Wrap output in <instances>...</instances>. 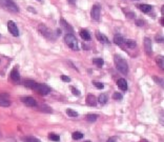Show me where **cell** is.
Returning a JSON list of instances; mask_svg holds the SVG:
<instances>
[{
    "label": "cell",
    "instance_id": "2",
    "mask_svg": "<svg viewBox=\"0 0 164 142\" xmlns=\"http://www.w3.org/2000/svg\"><path fill=\"white\" fill-rule=\"evenodd\" d=\"M0 6L12 13H18L19 8L13 0H0Z\"/></svg>",
    "mask_w": 164,
    "mask_h": 142
},
{
    "label": "cell",
    "instance_id": "35",
    "mask_svg": "<svg viewBox=\"0 0 164 142\" xmlns=\"http://www.w3.org/2000/svg\"><path fill=\"white\" fill-rule=\"evenodd\" d=\"M136 24L138 26H143L144 25V21L141 20V19H138V20H136Z\"/></svg>",
    "mask_w": 164,
    "mask_h": 142
},
{
    "label": "cell",
    "instance_id": "10",
    "mask_svg": "<svg viewBox=\"0 0 164 142\" xmlns=\"http://www.w3.org/2000/svg\"><path fill=\"white\" fill-rule=\"evenodd\" d=\"M144 48H145V53L147 55L152 54V41L148 37L144 38Z\"/></svg>",
    "mask_w": 164,
    "mask_h": 142
},
{
    "label": "cell",
    "instance_id": "6",
    "mask_svg": "<svg viewBox=\"0 0 164 142\" xmlns=\"http://www.w3.org/2000/svg\"><path fill=\"white\" fill-rule=\"evenodd\" d=\"M100 13H101V6L99 4H94V6L92 8V12H90L93 19L96 21H99V19H100Z\"/></svg>",
    "mask_w": 164,
    "mask_h": 142
},
{
    "label": "cell",
    "instance_id": "30",
    "mask_svg": "<svg viewBox=\"0 0 164 142\" xmlns=\"http://www.w3.org/2000/svg\"><path fill=\"white\" fill-rule=\"evenodd\" d=\"M93 84H94V86H95V88H99V90H103V88H104V85H103V83H101V82H98V81H94V82H93Z\"/></svg>",
    "mask_w": 164,
    "mask_h": 142
},
{
    "label": "cell",
    "instance_id": "26",
    "mask_svg": "<svg viewBox=\"0 0 164 142\" xmlns=\"http://www.w3.org/2000/svg\"><path fill=\"white\" fill-rule=\"evenodd\" d=\"M125 44L128 48H135L137 46V43L135 40H132V39H128V40H125Z\"/></svg>",
    "mask_w": 164,
    "mask_h": 142
},
{
    "label": "cell",
    "instance_id": "11",
    "mask_svg": "<svg viewBox=\"0 0 164 142\" xmlns=\"http://www.w3.org/2000/svg\"><path fill=\"white\" fill-rule=\"evenodd\" d=\"M23 84L24 86H26L28 88H31V90H36L37 85H38V83H37L36 81L32 80V79H26V80L23 81Z\"/></svg>",
    "mask_w": 164,
    "mask_h": 142
},
{
    "label": "cell",
    "instance_id": "16",
    "mask_svg": "<svg viewBox=\"0 0 164 142\" xmlns=\"http://www.w3.org/2000/svg\"><path fill=\"white\" fill-rule=\"evenodd\" d=\"M117 85H118V88H120L121 91H123V92L127 91V82H126L125 79L123 78L119 79V80L117 81Z\"/></svg>",
    "mask_w": 164,
    "mask_h": 142
},
{
    "label": "cell",
    "instance_id": "38",
    "mask_svg": "<svg viewBox=\"0 0 164 142\" xmlns=\"http://www.w3.org/2000/svg\"><path fill=\"white\" fill-rule=\"evenodd\" d=\"M127 17L128 18H135V14L134 13H127Z\"/></svg>",
    "mask_w": 164,
    "mask_h": 142
},
{
    "label": "cell",
    "instance_id": "42",
    "mask_svg": "<svg viewBox=\"0 0 164 142\" xmlns=\"http://www.w3.org/2000/svg\"><path fill=\"white\" fill-rule=\"evenodd\" d=\"M140 142H148V141L146 140V139H142V140H141Z\"/></svg>",
    "mask_w": 164,
    "mask_h": 142
},
{
    "label": "cell",
    "instance_id": "7",
    "mask_svg": "<svg viewBox=\"0 0 164 142\" xmlns=\"http://www.w3.org/2000/svg\"><path fill=\"white\" fill-rule=\"evenodd\" d=\"M35 91H36L37 93H39L40 95H43V96L48 95L51 93V88H48V85H45V84H41V83H38V85H37Z\"/></svg>",
    "mask_w": 164,
    "mask_h": 142
},
{
    "label": "cell",
    "instance_id": "46",
    "mask_svg": "<svg viewBox=\"0 0 164 142\" xmlns=\"http://www.w3.org/2000/svg\"><path fill=\"white\" fill-rule=\"evenodd\" d=\"M0 37H1V36H0Z\"/></svg>",
    "mask_w": 164,
    "mask_h": 142
},
{
    "label": "cell",
    "instance_id": "14",
    "mask_svg": "<svg viewBox=\"0 0 164 142\" xmlns=\"http://www.w3.org/2000/svg\"><path fill=\"white\" fill-rule=\"evenodd\" d=\"M60 23H61V26L62 28L65 30V32H67V34H72L73 32H74V30H73V28L70 25V24L67 23L65 20H64L63 18H61L60 19Z\"/></svg>",
    "mask_w": 164,
    "mask_h": 142
},
{
    "label": "cell",
    "instance_id": "13",
    "mask_svg": "<svg viewBox=\"0 0 164 142\" xmlns=\"http://www.w3.org/2000/svg\"><path fill=\"white\" fill-rule=\"evenodd\" d=\"M11 79H12L14 82H20V75H19V72L17 68H13L12 72H11Z\"/></svg>",
    "mask_w": 164,
    "mask_h": 142
},
{
    "label": "cell",
    "instance_id": "1",
    "mask_svg": "<svg viewBox=\"0 0 164 142\" xmlns=\"http://www.w3.org/2000/svg\"><path fill=\"white\" fill-rule=\"evenodd\" d=\"M114 61L116 64V68L123 75H126L128 73V64L126 60L124 58H122L119 55H115L114 57Z\"/></svg>",
    "mask_w": 164,
    "mask_h": 142
},
{
    "label": "cell",
    "instance_id": "44",
    "mask_svg": "<svg viewBox=\"0 0 164 142\" xmlns=\"http://www.w3.org/2000/svg\"><path fill=\"white\" fill-rule=\"evenodd\" d=\"M84 142H90V141H88V140H87V141H84Z\"/></svg>",
    "mask_w": 164,
    "mask_h": 142
},
{
    "label": "cell",
    "instance_id": "23",
    "mask_svg": "<svg viewBox=\"0 0 164 142\" xmlns=\"http://www.w3.org/2000/svg\"><path fill=\"white\" fill-rule=\"evenodd\" d=\"M93 63H94V65H96L97 68H102L104 61L102 58H94L93 59Z\"/></svg>",
    "mask_w": 164,
    "mask_h": 142
},
{
    "label": "cell",
    "instance_id": "31",
    "mask_svg": "<svg viewBox=\"0 0 164 142\" xmlns=\"http://www.w3.org/2000/svg\"><path fill=\"white\" fill-rule=\"evenodd\" d=\"M71 91H72L73 95H75V96H80V91L77 90V88H74V86H71Z\"/></svg>",
    "mask_w": 164,
    "mask_h": 142
},
{
    "label": "cell",
    "instance_id": "19",
    "mask_svg": "<svg viewBox=\"0 0 164 142\" xmlns=\"http://www.w3.org/2000/svg\"><path fill=\"white\" fill-rule=\"evenodd\" d=\"M80 36H81V38L85 41H88L90 39V34L88 33V31H86V30L80 31Z\"/></svg>",
    "mask_w": 164,
    "mask_h": 142
},
{
    "label": "cell",
    "instance_id": "5",
    "mask_svg": "<svg viewBox=\"0 0 164 142\" xmlns=\"http://www.w3.org/2000/svg\"><path fill=\"white\" fill-rule=\"evenodd\" d=\"M8 32L13 35V36H15V37L19 36V30H18V28H17L16 23H15L14 21H12V20L8 21Z\"/></svg>",
    "mask_w": 164,
    "mask_h": 142
},
{
    "label": "cell",
    "instance_id": "29",
    "mask_svg": "<svg viewBox=\"0 0 164 142\" xmlns=\"http://www.w3.org/2000/svg\"><path fill=\"white\" fill-rule=\"evenodd\" d=\"M39 108H40V111H43V112H45V113H52L53 112V111L51 110L50 106H48V105H40L39 106Z\"/></svg>",
    "mask_w": 164,
    "mask_h": 142
},
{
    "label": "cell",
    "instance_id": "22",
    "mask_svg": "<svg viewBox=\"0 0 164 142\" xmlns=\"http://www.w3.org/2000/svg\"><path fill=\"white\" fill-rule=\"evenodd\" d=\"M66 114H67L68 117H71V118H77V117L79 116V114L76 112V111L72 110V108H67L66 110Z\"/></svg>",
    "mask_w": 164,
    "mask_h": 142
},
{
    "label": "cell",
    "instance_id": "15",
    "mask_svg": "<svg viewBox=\"0 0 164 142\" xmlns=\"http://www.w3.org/2000/svg\"><path fill=\"white\" fill-rule=\"evenodd\" d=\"M96 37H97V39H98V40L100 41L102 44H110V41H108V38L105 36V35H103L102 33L97 32V33H96Z\"/></svg>",
    "mask_w": 164,
    "mask_h": 142
},
{
    "label": "cell",
    "instance_id": "45",
    "mask_svg": "<svg viewBox=\"0 0 164 142\" xmlns=\"http://www.w3.org/2000/svg\"><path fill=\"white\" fill-rule=\"evenodd\" d=\"M37 1H40V0H37Z\"/></svg>",
    "mask_w": 164,
    "mask_h": 142
},
{
    "label": "cell",
    "instance_id": "36",
    "mask_svg": "<svg viewBox=\"0 0 164 142\" xmlns=\"http://www.w3.org/2000/svg\"><path fill=\"white\" fill-rule=\"evenodd\" d=\"M156 40H157V42H163V37L161 36V35H157L156 36Z\"/></svg>",
    "mask_w": 164,
    "mask_h": 142
},
{
    "label": "cell",
    "instance_id": "12",
    "mask_svg": "<svg viewBox=\"0 0 164 142\" xmlns=\"http://www.w3.org/2000/svg\"><path fill=\"white\" fill-rule=\"evenodd\" d=\"M97 103H98V101H97V98L94 96V95H87V97H86V104H87L88 106H96Z\"/></svg>",
    "mask_w": 164,
    "mask_h": 142
},
{
    "label": "cell",
    "instance_id": "25",
    "mask_svg": "<svg viewBox=\"0 0 164 142\" xmlns=\"http://www.w3.org/2000/svg\"><path fill=\"white\" fill-rule=\"evenodd\" d=\"M156 62H157V64H158V66L161 68V70H163L164 68V58H163V56H158L156 58Z\"/></svg>",
    "mask_w": 164,
    "mask_h": 142
},
{
    "label": "cell",
    "instance_id": "17",
    "mask_svg": "<svg viewBox=\"0 0 164 142\" xmlns=\"http://www.w3.org/2000/svg\"><path fill=\"white\" fill-rule=\"evenodd\" d=\"M114 42L117 44V45H122V44L124 43V38H123V36H122L121 34L115 35V37H114Z\"/></svg>",
    "mask_w": 164,
    "mask_h": 142
},
{
    "label": "cell",
    "instance_id": "3",
    "mask_svg": "<svg viewBox=\"0 0 164 142\" xmlns=\"http://www.w3.org/2000/svg\"><path fill=\"white\" fill-rule=\"evenodd\" d=\"M64 41L67 44V46L70 48L74 51H78L79 50V45H78V41H77L76 37L73 34H66L65 37H64Z\"/></svg>",
    "mask_w": 164,
    "mask_h": 142
},
{
    "label": "cell",
    "instance_id": "37",
    "mask_svg": "<svg viewBox=\"0 0 164 142\" xmlns=\"http://www.w3.org/2000/svg\"><path fill=\"white\" fill-rule=\"evenodd\" d=\"M116 141H117L116 137H110V138L107 139V142H116Z\"/></svg>",
    "mask_w": 164,
    "mask_h": 142
},
{
    "label": "cell",
    "instance_id": "41",
    "mask_svg": "<svg viewBox=\"0 0 164 142\" xmlns=\"http://www.w3.org/2000/svg\"><path fill=\"white\" fill-rule=\"evenodd\" d=\"M160 22H161V25H164V18H163V17H162V18H161V20H160Z\"/></svg>",
    "mask_w": 164,
    "mask_h": 142
},
{
    "label": "cell",
    "instance_id": "20",
    "mask_svg": "<svg viewBox=\"0 0 164 142\" xmlns=\"http://www.w3.org/2000/svg\"><path fill=\"white\" fill-rule=\"evenodd\" d=\"M21 140L23 142H41L38 138L36 137H33V136H25V137H22Z\"/></svg>",
    "mask_w": 164,
    "mask_h": 142
},
{
    "label": "cell",
    "instance_id": "32",
    "mask_svg": "<svg viewBox=\"0 0 164 142\" xmlns=\"http://www.w3.org/2000/svg\"><path fill=\"white\" fill-rule=\"evenodd\" d=\"M113 99H114V100H121V99H122V95H121L120 93H114Z\"/></svg>",
    "mask_w": 164,
    "mask_h": 142
},
{
    "label": "cell",
    "instance_id": "24",
    "mask_svg": "<svg viewBox=\"0 0 164 142\" xmlns=\"http://www.w3.org/2000/svg\"><path fill=\"white\" fill-rule=\"evenodd\" d=\"M85 119L88 122H95V121L97 120V119H98V115H96V114H88V115H86Z\"/></svg>",
    "mask_w": 164,
    "mask_h": 142
},
{
    "label": "cell",
    "instance_id": "43",
    "mask_svg": "<svg viewBox=\"0 0 164 142\" xmlns=\"http://www.w3.org/2000/svg\"><path fill=\"white\" fill-rule=\"evenodd\" d=\"M162 15L164 16V6H162Z\"/></svg>",
    "mask_w": 164,
    "mask_h": 142
},
{
    "label": "cell",
    "instance_id": "28",
    "mask_svg": "<svg viewBox=\"0 0 164 142\" xmlns=\"http://www.w3.org/2000/svg\"><path fill=\"white\" fill-rule=\"evenodd\" d=\"M72 137L74 140H80V139L83 138V134H82L81 132H75V133H73Z\"/></svg>",
    "mask_w": 164,
    "mask_h": 142
},
{
    "label": "cell",
    "instance_id": "18",
    "mask_svg": "<svg viewBox=\"0 0 164 142\" xmlns=\"http://www.w3.org/2000/svg\"><path fill=\"white\" fill-rule=\"evenodd\" d=\"M107 100H108V96L106 94H104V93L101 95H99V98L97 99V101H99V103L102 104V105L107 103Z\"/></svg>",
    "mask_w": 164,
    "mask_h": 142
},
{
    "label": "cell",
    "instance_id": "21",
    "mask_svg": "<svg viewBox=\"0 0 164 142\" xmlns=\"http://www.w3.org/2000/svg\"><path fill=\"white\" fill-rule=\"evenodd\" d=\"M139 8L143 13H149L152 11V5H149V4H140Z\"/></svg>",
    "mask_w": 164,
    "mask_h": 142
},
{
    "label": "cell",
    "instance_id": "4",
    "mask_svg": "<svg viewBox=\"0 0 164 142\" xmlns=\"http://www.w3.org/2000/svg\"><path fill=\"white\" fill-rule=\"evenodd\" d=\"M39 32H40L41 35H43L46 39H50V40H55V38H56V35H55V33H53L52 31H51L48 28H46L44 24H40V25H39Z\"/></svg>",
    "mask_w": 164,
    "mask_h": 142
},
{
    "label": "cell",
    "instance_id": "27",
    "mask_svg": "<svg viewBox=\"0 0 164 142\" xmlns=\"http://www.w3.org/2000/svg\"><path fill=\"white\" fill-rule=\"evenodd\" d=\"M48 139H50V140H52V141H55V142L60 141V137H59V135L54 134V133H51V134L48 135Z\"/></svg>",
    "mask_w": 164,
    "mask_h": 142
},
{
    "label": "cell",
    "instance_id": "40",
    "mask_svg": "<svg viewBox=\"0 0 164 142\" xmlns=\"http://www.w3.org/2000/svg\"><path fill=\"white\" fill-rule=\"evenodd\" d=\"M67 1H68V3H71V4H75L76 0H67Z\"/></svg>",
    "mask_w": 164,
    "mask_h": 142
},
{
    "label": "cell",
    "instance_id": "33",
    "mask_svg": "<svg viewBox=\"0 0 164 142\" xmlns=\"http://www.w3.org/2000/svg\"><path fill=\"white\" fill-rule=\"evenodd\" d=\"M61 80L62 81H65V82H71V78L67 76H64V75H62L61 76Z\"/></svg>",
    "mask_w": 164,
    "mask_h": 142
},
{
    "label": "cell",
    "instance_id": "34",
    "mask_svg": "<svg viewBox=\"0 0 164 142\" xmlns=\"http://www.w3.org/2000/svg\"><path fill=\"white\" fill-rule=\"evenodd\" d=\"M154 80L158 83L159 82V84H160L161 86H163V81H162V79H160V78H157V77H154Z\"/></svg>",
    "mask_w": 164,
    "mask_h": 142
},
{
    "label": "cell",
    "instance_id": "8",
    "mask_svg": "<svg viewBox=\"0 0 164 142\" xmlns=\"http://www.w3.org/2000/svg\"><path fill=\"white\" fill-rule=\"evenodd\" d=\"M21 101L23 102L26 106H28V107H35V106H37V102L33 97H22Z\"/></svg>",
    "mask_w": 164,
    "mask_h": 142
},
{
    "label": "cell",
    "instance_id": "39",
    "mask_svg": "<svg viewBox=\"0 0 164 142\" xmlns=\"http://www.w3.org/2000/svg\"><path fill=\"white\" fill-rule=\"evenodd\" d=\"M30 12H33V13H36V11L34 10V8H32V6H28V8Z\"/></svg>",
    "mask_w": 164,
    "mask_h": 142
},
{
    "label": "cell",
    "instance_id": "9",
    "mask_svg": "<svg viewBox=\"0 0 164 142\" xmlns=\"http://www.w3.org/2000/svg\"><path fill=\"white\" fill-rule=\"evenodd\" d=\"M11 105V101L8 98V95L5 94H0V106H3V107H8Z\"/></svg>",
    "mask_w": 164,
    "mask_h": 142
}]
</instances>
